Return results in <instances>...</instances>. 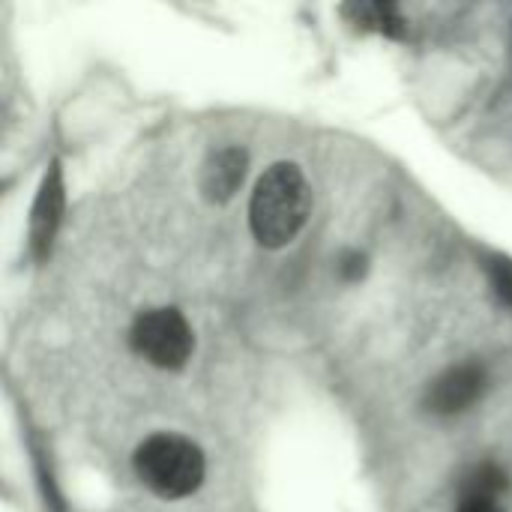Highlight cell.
Instances as JSON below:
<instances>
[{
    "mask_svg": "<svg viewBox=\"0 0 512 512\" xmlns=\"http://www.w3.org/2000/svg\"><path fill=\"white\" fill-rule=\"evenodd\" d=\"M312 210V189L306 174L294 162L270 165L249 201V228L264 249L288 246L306 225Z\"/></svg>",
    "mask_w": 512,
    "mask_h": 512,
    "instance_id": "6da1fadb",
    "label": "cell"
},
{
    "mask_svg": "<svg viewBox=\"0 0 512 512\" xmlns=\"http://www.w3.org/2000/svg\"><path fill=\"white\" fill-rule=\"evenodd\" d=\"M243 177H246V150L243 147H222V150L210 153V159L204 162L201 192L207 201L225 204L234 198Z\"/></svg>",
    "mask_w": 512,
    "mask_h": 512,
    "instance_id": "8992f818",
    "label": "cell"
},
{
    "mask_svg": "<svg viewBox=\"0 0 512 512\" xmlns=\"http://www.w3.org/2000/svg\"><path fill=\"white\" fill-rule=\"evenodd\" d=\"M456 512H504L501 495H489V492H462L459 510Z\"/></svg>",
    "mask_w": 512,
    "mask_h": 512,
    "instance_id": "ba28073f",
    "label": "cell"
},
{
    "mask_svg": "<svg viewBox=\"0 0 512 512\" xmlns=\"http://www.w3.org/2000/svg\"><path fill=\"white\" fill-rule=\"evenodd\" d=\"M489 387V375L480 363H462V366H453L447 369L441 378L432 381L429 393H426V408L432 414H441V417H453V414H462L468 411L474 402L483 399Z\"/></svg>",
    "mask_w": 512,
    "mask_h": 512,
    "instance_id": "277c9868",
    "label": "cell"
},
{
    "mask_svg": "<svg viewBox=\"0 0 512 512\" xmlns=\"http://www.w3.org/2000/svg\"><path fill=\"white\" fill-rule=\"evenodd\" d=\"M345 15H354L357 24L375 27L387 36H402L405 33V18L393 3H360V6H345Z\"/></svg>",
    "mask_w": 512,
    "mask_h": 512,
    "instance_id": "52a82bcc",
    "label": "cell"
},
{
    "mask_svg": "<svg viewBox=\"0 0 512 512\" xmlns=\"http://www.w3.org/2000/svg\"><path fill=\"white\" fill-rule=\"evenodd\" d=\"M339 273H342V279H348V282L363 279V273H366V255H360V252H345L342 261H339Z\"/></svg>",
    "mask_w": 512,
    "mask_h": 512,
    "instance_id": "9c48e42d",
    "label": "cell"
},
{
    "mask_svg": "<svg viewBox=\"0 0 512 512\" xmlns=\"http://www.w3.org/2000/svg\"><path fill=\"white\" fill-rule=\"evenodd\" d=\"M132 468L138 480L165 501L189 498L204 483V453L183 435L159 432L150 435L132 456Z\"/></svg>",
    "mask_w": 512,
    "mask_h": 512,
    "instance_id": "7a4b0ae2",
    "label": "cell"
},
{
    "mask_svg": "<svg viewBox=\"0 0 512 512\" xmlns=\"http://www.w3.org/2000/svg\"><path fill=\"white\" fill-rule=\"evenodd\" d=\"M60 216H63V174H60V165L51 162V168L39 186V195L33 204V219H30V249L39 261L51 252Z\"/></svg>",
    "mask_w": 512,
    "mask_h": 512,
    "instance_id": "5b68a950",
    "label": "cell"
},
{
    "mask_svg": "<svg viewBox=\"0 0 512 512\" xmlns=\"http://www.w3.org/2000/svg\"><path fill=\"white\" fill-rule=\"evenodd\" d=\"M129 345L150 366L165 369V372H177L192 357L195 336H192V327L183 318V312L162 306V309H147L132 321Z\"/></svg>",
    "mask_w": 512,
    "mask_h": 512,
    "instance_id": "3957f363",
    "label": "cell"
}]
</instances>
